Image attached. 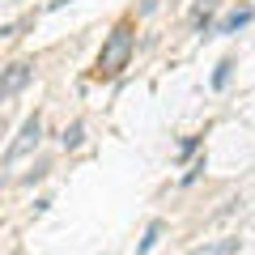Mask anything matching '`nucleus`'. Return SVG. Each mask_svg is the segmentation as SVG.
<instances>
[{
	"label": "nucleus",
	"instance_id": "1",
	"mask_svg": "<svg viewBox=\"0 0 255 255\" xmlns=\"http://www.w3.org/2000/svg\"><path fill=\"white\" fill-rule=\"evenodd\" d=\"M132 47H136V34H132V26L111 30V38L102 43V55H98V73H102V77L124 73L128 60H132Z\"/></svg>",
	"mask_w": 255,
	"mask_h": 255
},
{
	"label": "nucleus",
	"instance_id": "2",
	"mask_svg": "<svg viewBox=\"0 0 255 255\" xmlns=\"http://www.w3.org/2000/svg\"><path fill=\"white\" fill-rule=\"evenodd\" d=\"M38 132H43V119H38V115H30L26 124H21L17 140H13V145H9V153H4V162L13 166V162H17V157H21V153H30V149L38 145Z\"/></svg>",
	"mask_w": 255,
	"mask_h": 255
},
{
	"label": "nucleus",
	"instance_id": "3",
	"mask_svg": "<svg viewBox=\"0 0 255 255\" xmlns=\"http://www.w3.org/2000/svg\"><path fill=\"white\" fill-rule=\"evenodd\" d=\"M30 73H34V68H30L26 60H17V64H9V68H4V81H0V98H13V94H17L21 85L30 81Z\"/></svg>",
	"mask_w": 255,
	"mask_h": 255
},
{
	"label": "nucleus",
	"instance_id": "4",
	"mask_svg": "<svg viewBox=\"0 0 255 255\" xmlns=\"http://www.w3.org/2000/svg\"><path fill=\"white\" fill-rule=\"evenodd\" d=\"M251 17H255V13H251V9L243 4V9H234V13H230V17L221 21V26H217V34H234V30H243V26H247Z\"/></svg>",
	"mask_w": 255,
	"mask_h": 255
},
{
	"label": "nucleus",
	"instance_id": "5",
	"mask_svg": "<svg viewBox=\"0 0 255 255\" xmlns=\"http://www.w3.org/2000/svg\"><path fill=\"white\" fill-rule=\"evenodd\" d=\"M213 9H217V0H200V4H196V17H191V21H196V26L204 30V21L213 17Z\"/></svg>",
	"mask_w": 255,
	"mask_h": 255
},
{
	"label": "nucleus",
	"instance_id": "6",
	"mask_svg": "<svg viewBox=\"0 0 255 255\" xmlns=\"http://www.w3.org/2000/svg\"><path fill=\"white\" fill-rule=\"evenodd\" d=\"M77 145H81V124H73L64 132V149H77Z\"/></svg>",
	"mask_w": 255,
	"mask_h": 255
},
{
	"label": "nucleus",
	"instance_id": "7",
	"mask_svg": "<svg viewBox=\"0 0 255 255\" xmlns=\"http://www.w3.org/2000/svg\"><path fill=\"white\" fill-rule=\"evenodd\" d=\"M157 234H162V226H157V221H153V226H149V238H145V243H140V255H145V251H149V247H153V243H157Z\"/></svg>",
	"mask_w": 255,
	"mask_h": 255
},
{
	"label": "nucleus",
	"instance_id": "8",
	"mask_svg": "<svg viewBox=\"0 0 255 255\" xmlns=\"http://www.w3.org/2000/svg\"><path fill=\"white\" fill-rule=\"evenodd\" d=\"M162 4H166V0H140V17H149V13H157Z\"/></svg>",
	"mask_w": 255,
	"mask_h": 255
}]
</instances>
